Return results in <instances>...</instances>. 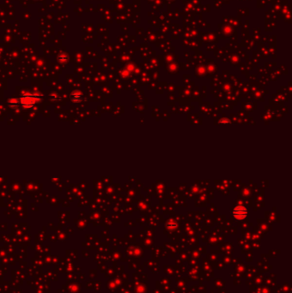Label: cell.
Wrapping results in <instances>:
<instances>
[{
  "instance_id": "1",
  "label": "cell",
  "mask_w": 292,
  "mask_h": 293,
  "mask_svg": "<svg viewBox=\"0 0 292 293\" xmlns=\"http://www.w3.org/2000/svg\"><path fill=\"white\" fill-rule=\"evenodd\" d=\"M232 215L236 220H243L249 215V209L242 205L236 206L232 210Z\"/></svg>"
},
{
  "instance_id": "2",
  "label": "cell",
  "mask_w": 292,
  "mask_h": 293,
  "mask_svg": "<svg viewBox=\"0 0 292 293\" xmlns=\"http://www.w3.org/2000/svg\"><path fill=\"white\" fill-rule=\"evenodd\" d=\"M230 123V121L229 120V119H227V118H223V119H221L220 121H219V123L220 124H228V123Z\"/></svg>"
}]
</instances>
